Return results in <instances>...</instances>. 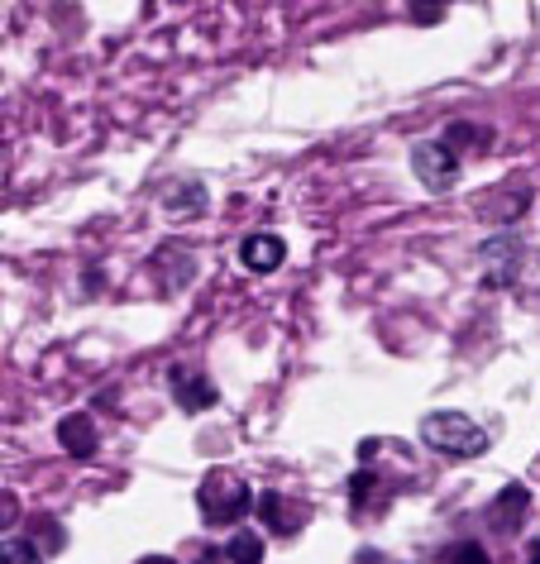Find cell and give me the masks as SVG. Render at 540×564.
Listing matches in <instances>:
<instances>
[{
	"instance_id": "cell-3",
	"label": "cell",
	"mask_w": 540,
	"mask_h": 564,
	"mask_svg": "<svg viewBox=\"0 0 540 564\" xmlns=\"http://www.w3.org/2000/svg\"><path fill=\"white\" fill-rule=\"evenodd\" d=\"M478 259H483V282H488V288H511L517 273H521L526 245L517 235H493L488 245L478 249Z\"/></svg>"
},
{
	"instance_id": "cell-9",
	"label": "cell",
	"mask_w": 540,
	"mask_h": 564,
	"mask_svg": "<svg viewBox=\"0 0 540 564\" xmlns=\"http://www.w3.org/2000/svg\"><path fill=\"white\" fill-rule=\"evenodd\" d=\"M58 445L67 449L73 459H91L96 445H101V435H96V421L87 412H67L58 421Z\"/></svg>"
},
{
	"instance_id": "cell-8",
	"label": "cell",
	"mask_w": 540,
	"mask_h": 564,
	"mask_svg": "<svg viewBox=\"0 0 540 564\" xmlns=\"http://www.w3.org/2000/svg\"><path fill=\"white\" fill-rule=\"evenodd\" d=\"M282 259H288V245H282V235H249L245 245H239V263L249 268V273H273V268H282Z\"/></svg>"
},
{
	"instance_id": "cell-15",
	"label": "cell",
	"mask_w": 540,
	"mask_h": 564,
	"mask_svg": "<svg viewBox=\"0 0 540 564\" xmlns=\"http://www.w3.org/2000/svg\"><path fill=\"white\" fill-rule=\"evenodd\" d=\"M445 6H450V0H411V20L440 24V20H445Z\"/></svg>"
},
{
	"instance_id": "cell-1",
	"label": "cell",
	"mask_w": 540,
	"mask_h": 564,
	"mask_svg": "<svg viewBox=\"0 0 540 564\" xmlns=\"http://www.w3.org/2000/svg\"><path fill=\"white\" fill-rule=\"evenodd\" d=\"M421 441L440 449V455H460V459H478L488 449V431L474 426L460 412H431L421 421Z\"/></svg>"
},
{
	"instance_id": "cell-11",
	"label": "cell",
	"mask_w": 540,
	"mask_h": 564,
	"mask_svg": "<svg viewBox=\"0 0 540 564\" xmlns=\"http://www.w3.org/2000/svg\"><path fill=\"white\" fill-rule=\"evenodd\" d=\"M488 130H478V124H450V130L445 134H440V144H445V149H454V153H460V159H464V149H474V144H488Z\"/></svg>"
},
{
	"instance_id": "cell-13",
	"label": "cell",
	"mask_w": 540,
	"mask_h": 564,
	"mask_svg": "<svg viewBox=\"0 0 540 564\" xmlns=\"http://www.w3.org/2000/svg\"><path fill=\"white\" fill-rule=\"evenodd\" d=\"M440 564H493V555L478 541H460V545H450L445 555H440Z\"/></svg>"
},
{
	"instance_id": "cell-7",
	"label": "cell",
	"mask_w": 540,
	"mask_h": 564,
	"mask_svg": "<svg viewBox=\"0 0 540 564\" xmlns=\"http://www.w3.org/2000/svg\"><path fill=\"white\" fill-rule=\"evenodd\" d=\"M526 512H531V492H526L521 484H507L503 492H497V502L488 507V527L497 535H517Z\"/></svg>"
},
{
	"instance_id": "cell-12",
	"label": "cell",
	"mask_w": 540,
	"mask_h": 564,
	"mask_svg": "<svg viewBox=\"0 0 540 564\" xmlns=\"http://www.w3.org/2000/svg\"><path fill=\"white\" fill-rule=\"evenodd\" d=\"M225 555H230L235 564H259L263 560V541L253 531H239L230 545H225Z\"/></svg>"
},
{
	"instance_id": "cell-2",
	"label": "cell",
	"mask_w": 540,
	"mask_h": 564,
	"mask_svg": "<svg viewBox=\"0 0 540 564\" xmlns=\"http://www.w3.org/2000/svg\"><path fill=\"white\" fill-rule=\"evenodd\" d=\"M196 502H202V517L210 527H230V521H239L253 507L249 484L230 469H210L202 478V488H196Z\"/></svg>"
},
{
	"instance_id": "cell-14",
	"label": "cell",
	"mask_w": 540,
	"mask_h": 564,
	"mask_svg": "<svg viewBox=\"0 0 540 564\" xmlns=\"http://www.w3.org/2000/svg\"><path fill=\"white\" fill-rule=\"evenodd\" d=\"M0 564H44L34 541H0Z\"/></svg>"
},
{
	"instance_id": "cell-18",
	"label": "cell",
	"mask_w": 540,
	"mask_h": 564,
	"mask_svg": "<svg viewBox=\"0 0 540 564\" xmlns=\"http://www.w3.org/2000/svg\"><path fill=\"white\" fill-rule=\"evenodd\" d=\"M139 564H177V560H168V555H144Z\"/></svg>"
},
{
	"instance_id": "cell-4",
	"label": "cell",
	"mask_w": 540,
	"mask_h": 564,
	"mask_svg": "<svg viewBox=\"0 0 540 564\" xmlns=\"http://www.w3.org/2000/svg\"><path fill=\"white\" fill-rule=\"evenodd\" d=\"M411 167H417V177H421L431 192H450L454 182H460V153L445 149L440 139L411 149Z\"/></svg>"
},
{
	"instance_id": "cell-5",
	"label": "cell",
	"mask_w": 540,
	"mask_h": 564,
	"mask_svg": "<svg viewBox=\"0 0 540 564\" xmlns=\"http://www.w3.org/2000/svg\"><path fill=\"white\" fill-rule=\"evenodd\" d=\"M253 512L263 517V527L273 531V535H296L306 527V502H292L288 492H259V498H253Z\"/></svg>"
},
{
	"instance_id": "cell-17",
	"label": "cell",
	"mask_w": 540,
	"mask_h": 564,
	"mask_svg": "<svg viewBox=\"0 0 540 564\" xmlns=\"http://www.w3.org/2000/svg\"><path fill=\"white\" fill-rule=\"evenodd\" d=\"M526 564H540V541H531V550H526Z\"/></svg>"
},
{
	"instance_id": "cell-10",
	"label": "cell",
	"mask_w": 540,
	"mask_h": 564,
	"mask_svg": "<svg viewBox=\"0 0 540 564\" xmlns=\"http://www.w3.org/2000/svg\"><path fill=\"white\" fill-rule=\"evenodd\" d=\"M202 196H206L202 182H173L168 196H163V210H173V216H182V210H202L206 206Z\"/></svg>"
},
{
	"instance_id": "cell-16",
	"label": "cell",
	"mask_w": 540,
	"mask_h": 564,
	"mask_svg": "<svg viewBox=\"0 0 540 564\" xmlns=\"http://www.w3.org/2000/svg\"><path fill=\"white\" fill-rule=\"evenodd\" d=\"M20 521V498L10 488H0V531H10Z\"/></svg>"
},
{
	"instance_id": "cell-6",
	"label": "cell",
	"mask_w": 540,
	"mask_h": 564,
	"mask_svg": "<svg viewBox=\"0 0 540 564\" xmlns=\"http://www.w3.org/2000/svg\"><path fill=\"white\" fill-rule=\"evenodd\" d=\"M168 383H173V402L182 406V412H206V406L220 402V388L210 383L206 373L187 369V364H177V369L168 373Z\"/></svg>"
}]
</instances>
